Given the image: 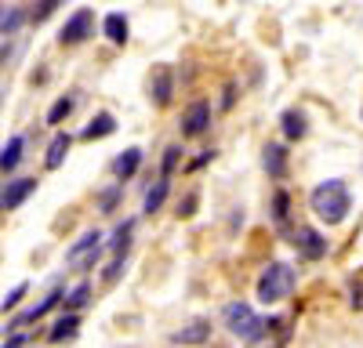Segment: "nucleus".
<instances>
[{"instance_id": "f257e3e1", "label": "nucleus", "mask_w": 363, "mask_h": 348, "mask_svg": "<svg viewBox=\"0 0 363 348\" xmlns=\"http://www.w3.org/2000/svg\"><path fill=\"white\" fill-rule=\"evenodd\" d=\"M309 207L323 225H342L352 211V192L342 178H327L309 192Z\"/></svg>"}, {"instance_id": "f03ea898", "label": "nucleus", "mask_w": 363, "mask_h": 348, "mask_svg": "<svg viewBox=\"0 0 363 348\" xmlns=\"http://www.w3.org/2000/svg\"><path fill=\"white\" fill-rule=\"evenodd\" d=\"M294 283H298V276H294V269L287 265V261H272V265H265V272L258 276L255 294H258L262 305H280L284 298H291Z\"/></svg>"}, {"instance_id": "7ed1b4c3", "label": "nucleus", "mask_w": 363, "mask_h": 348, "mask_svg": "<svg viewBox=\"0 0 363 348\" xmlns=\"http://www.w3.org/2000/svg\"><path fill=\"white\" fill-rule=\"evenodd\" d=\"M222 319H225L229 334H233V337H240V341H258V337L265 334V327H269L265 319H262L251 305H244V301H233V305H225Z\"/></svg>"}, {"instance_id": "20e7f679", "label": "nucleus", "mask_w": 363, "mask_h": 348, "mask_svg": "<svg viewBox=\"0 0 363 348\" xmlns=\"http://www.w3.org/2000/svg\"><path fill=\"white\" fill-rule=\"evenodd\" d=\"M99 254H102V232L99 228H87L84 236L66 250V265L69 269H95Z\"/></svg>"}, {"instance_id": "39448f33", "label": "nucleus", "mask_w": 363, "mask_h": 348, "mask_svg": "<svg viewBox=\"0 0 363 348\" xmlns=\"http://www.w3.org/2000/svg\"><path fill=\"white\" fill-rule=\"evenodd\" d=\"M87 37H95V11H91V8H77V11L66 18L62 33H58V44H62V47H77V44H84Z\"/></svg>"}, {"instance_id": "423d86ee", "label": "nucleus", "mask_w": 363, "mask_h": 348, "mask_svg": "<svg viewBox=\"0 0 363 348\" xmlns=\"http://www.w3.org/2000/svg\"><path fill=\"white\" fill-rule=\"evenodd\" d=\"M291 243H294V250L306 257V261H320V257L327 254V240L320 236L316 228H298Z\"/></svg>"}, {"instance_id": "0eeeda50", "label": "nucleus", "mask_w": 363, "mask_h": 348, "mask_svg": "<svg viewBox=\"0 0 363 348\" xmlns=\"http://www.w3.org/2000/svg\"><path fill=\"white\" fill-rule=\"evenodd\" d=\"M171 95H174V76H171V66H157L153 76H149V98H153L160 109L171 105Z\"/></svg>"}, {"instance_id": "6e6552de", "label": "nucleus", "mask_w": 363, "mask_h": 348, "mask_svg": "<svg viewBox=\"0 0 363 348\" xmlns=\"http://www.w3.org/2000/svg\"><path fill=\"white\" fill-rule=\"evenodd\" d=\"M37 192V178H15V182H8L4 185V192H0V207L4 211H15V207H22V203Z\"/></svg>"}, {"instance_id": "1a4fd4ad", "label": "nucleus", "mask_w": 363, "mask_h": 348, "mask_svg": "<svg viewBox=\"0 0 363 348\" xmlns=\"http://www.w3.org/2000/svg\"><path fill=\"white\" fill-rule=\"evenodd\" d=\"M211 124V105L207 102H193L182 116V138H200Z\"/></svg>"}, {"instance_id": "9d476101", "label": "nucleus", "mask_w": 363, "mask_h": 348, "mask_svg": "<svg viewBox=\"0 0 363 348\" xmlns=\"http://www.w3.org/2000/svg\"><path fill=\"white\" fill-rule=\"evenodd\" d=\"M69 149H73V134L58 131V134H55V138L48 141V156H44V167H48V170H58V167L66 163Z\"/></svg>"}, {"instance_id": "9b49d317", "label": "nucleus", "mask_w": 363, "mask_h": 348, "mask_svg": "<svg viewBox=\"0 0 363 348\" xmlns=\"http://www.w3.org/2000/svg\"><path fill=\"white\" fill-rule=\"evenodd\" d=\"M138 167H142V149H124V153H120V156L109 163V170H113V178H116V182L135 178Z\"/></svg>"}, {"instance_id": "f8f14e48", "label": "nucleus", "mask_w": 363, "mask_h": 348, "mask_svg": "<svg viewBox=\"0 0 363 348\" xmlns=\"http://www.w3.org/2000/svg\"><path fill=\"white\" fill-rule=\"evenodd\" d=\"M113 131H116V116L113 112H95V116H91V124L80 131V138L95 141V138H109Z\"/></svg>"}, {"instance_id": "ddd939ff", "label": "nucleus", "mask_w": 363, "mask_h": 348, "mask_svg": "<svg viewBox=\"0 0 363 348\" xmlns=\"http://www.w3.org/2000/svg\"><path fill=\"white\" fill-rule=\"evenodd\" d=\"M280 127H284V138L287 141H301V138L309 134V124H306V112H301V109H287L280 116Z\"/></svg>"}, {"instance_id": "4468645a", "label": "nucleus", "mask_w": 363, "mask_h": 348, "mask_svg": "<svg viewBox=\"0 0 363 348\" xmlns=\"http://www.w3.org/2000/svg\"><path fill=\"white\" fill-rule=\"evenodd\" d=\"M102 33H106L109 44L124 47V44H128V33H131V25H128V18L120 15V11H113V15H106V22H102Z\"/></svg>"}, {"instance_id": "2eb2a0df", "label": "nucleus", "mask_w": 363, "mask_h": 348, "mask_svg": "<svg viewBox=\"0 0 363 348\" xmlns=\"http://www.w3.org/2000/svg\"><path fill=\"white\" fill-rule=\"evenodd\" d=\"M211 337V323H203V319H196V323H189V327H182L178 334H174V344H203Z\"/></svg>"}, {"instance_id": "dca6fc26", "label": "nucleus", "mask_w": 363, "mask_h": 348, "mask_svg": "<svg viewBox=\"0 0 363 348\" xmlns=\"http://www.w3.org/2000/svg\"><path fill=\"white\" fill-rule=\"evenodd\" d=\"M262 163H265V170L272 174V178H284V174H287V153H284V145H265Z\"/></svg>"}, {"instance_id": "f3484780", "label": "nucleus", "mask_w": 363, "mask_h": 348, "mask_svg": "<svg viewBox=\"0 0 363 348\" xmlns=\"http://www.w3.org/2000/svg\"><path fill=\"white\" fill-rule=\"evenodd\" d=\"M62 298H66V294H62V290H51V294H48V298H44L40 305H33V308H29L26 315H18V319H15V327H22V323H33V319H40V315H48V312H51V308H55L58 301H62Z\"/></svg>"}, {"instance_id": "a211bd4d", "label": "nucleus", "mask_w": 363, "mask_h": 348, "mask_svg": "<svg viewBox=\"0 0 363 348\" xmlns=\"http://www.w3.org/2000/svg\"><path fill=\"white\" fill-rule=\"evenodd\" d=\"M131 232H135V221H120V225L113 228V240H109L113 257H124V254H128V247H131Z\"/></svg>"}, {"instance_id": "6ab92c4d", "label": "nucleus", "mask_w": 363, "mask_h": 348, "mask_svg": "<svg viewBox=\"0 0 363 348\" xmlns=\"http://www.w3.org/2000/svg\"><path fill=\"white\" fill-rule=\"evenodd\" d=\"M22 145H26V138L22 134H15L4 149H0V170H15L18 167V160H22Z\"/></svg>"}, {"instance_id": "aec40b11", "label": "nucleus", "mask_w": 363, "mask_h": 348, "mask_svg": "<svg viewBox=\"0 0 363 348\" xmlns=\"http://www.w3.org/2000/svg\"><path fill=\"white\" fill-rule=\"evenodd\" d=\"M77 327H80V315H69V312H66V315L55 323V330L48 334V341L58 344V341H66V337H77Z\"/></svg>"}, {"instance_id": "412c9836", "label": "nucleus", "mask_w": 363, "mask_h": 348, "mask_svg": "<svg viewBox=\"0 0 363 348\" xmlns=\"http://www.w3.org/2000/svg\"><path fill=\"white\" fill-rule=\"evenodd\" d=\"M62 301H66V312H69V315H77V312L91 301V283H87V279H84V283H77V286L69 290V294H66Z\"/></svg>"}, {"instance_id": "4be33fe9", "label": "nucleus", "mask_w": 363, "mask_h": 348, "mask_svg": "<svg viewBox=\"0 0 363 348\" xmlns=\"http://www.w3.org/2000/svg\"><path fill=\"white\" fill-rule=\"evenodd\" d=\"M167 189H171V178H160L153 189L145 192V214H157L164 207V199H167Z\"/></svg>"}, {"instance_id": "5701e85b", "label": "nucleus", "mask_w": 363, "mask_h": 348, "mask_svg": "<svg viewBox=\"0 0 363 348\" xmlns=\"http://www.w3.org/2000/svg\"><path fill=\"white\" fill-rule=\"evenodd\" d=\"M73 105H77V98H73V95H66V98H58V102H55V105L48 109V124H51V127H58V124H62L66 116L73 112Z\"/></svg>"}, {"instance_id": "b1692460", "label": "nucleus", "mask_w": 363, "mask_h": 348, "mask_svg": "<svg viewBox=\"0 0 363 348\" xmlns=\"http://www.w3.org/2000/svg\"><path fill=\"white\" fill-rule=\"evenodd\" d=\"M287 207H291V199H287V192H277V199H272V218H277L280 225L287 221Z\"/></svg>"}, {"instance_id": "393cba45", "label": "nucleus", "mask_w": 363, "mask_h": 348, "mask_svg": "<svg viewBox=\"0 0 363 348\" xmlns=\"http://www.w3.org/2000/svg\"><path fill=\"white\" fill-rule=\"evenodd\" d=\"M26 290H29V286H26V283H18V286L11 290V294H8L4 301H0V312H11V308H15V305H18V301L26 298Z\"/></svg>"}, {"instance_id": "a878e982", "label": "nucleus", "mask_w": 363, "mask_h": 348, "mask_svg": "<svg viewBox=\"0 0 363 348\" xmlns=\"http://www.w3.org/2000/svg\"><path fill=\"white\" fill-rule=\"evenodd\" d=\"M178 160H182V149H178V145H171V149L164 153V174H160V178H171V170L178 167Z\"/></svg>"}, {"instance_id": "bb28decb", "label": "nucleus", "mask_w": 363, "mask_h": 348, "mask_svg": "<svg viewBox=\"0 0 363 348\" xmlns=\"http://www.w3.org/2000/svg\"><path fill=\"white\" fill-rule=\"evenodd\" d=\"M18 22H22V11H11V15H4V18H0V33H15V29H18Z\"/></svg>"}, {"instance_id": "cd10ccee", "label": "nucleus", "mask_w": 363, "mask_h": 348, "mask_svg": "<svg viewBox=\"0 0 363 348\" xmlns=\"http://www.w3.org/2000/svg\"><path fill=\"white\" fill-rule=\"evenodd\" d=\"M196 203H200V192H189V196H186V203H182V211H178V214H182V218H193V214H196Z\"/></svg>"}, {"instance_id": "c85d7f7f", "label": "nucleus", "mask_w": 363, "mask_h": 348, "mask_svg": "<svg viewBox=\"0 0 363 348\" xmlns=\"http://www.w3.org/2000/svg\"><path fill=\"white\" fill-rule=\"evenodd\" d=\"M55 8H58L55 0H48V4H40V11H33V22H44V18H48V15H51Z\"/></svg>"}, {"instance_id": "c756f323", "label": "nucleus", "mask_w": 363, "mask_h": 348, "mask_svg": "<svg viewBox=\"0 0 363 348\" xmlns=\"http://www.w3.org/2000/svg\"><path fill=\"white\" fill-rule=\"evenodd\" d=\"M0 348H26V334H11L4 344H0Z\"/></svg>"}, {"instance_id": "7c9ffc66", "label": "nucleus", "mask_w": 363, "mask_h": 348, "mask_svg": "<svg viewBox=\"0 0 363 348\" xmlns=\"http://www.w3.org/2000/svg\"><path fill=\"white\" fill-rule=\"evenodd\" d=\"M113 203H116V189H113V192H106V196H102V211H113Z\"/></svg>"}]
</instances>
